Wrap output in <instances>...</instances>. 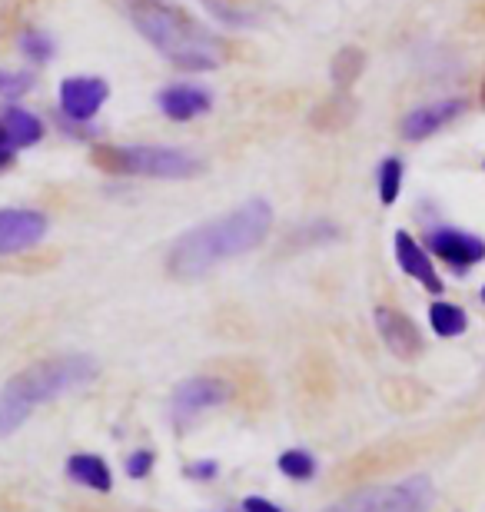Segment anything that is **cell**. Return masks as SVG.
<instances>
[{
	"label": "cell",
	"instance_id": "obj_1",
	"mask_svg": "<svg viewBox=\"0 0 485 512\" xmlns=\"http://www.w3.org/2000/svg\"><path fill=\"white\" fill-rule=\"evenodd\" d=\"M273 227V207L266 200H246L223 217L200 223L173 243L167 270L177 280H200L220 263L256 250Z\"/></svg>",
	"mask_w": 485,
	"mask_h": 512
},
{
	"label": "cell",
	"instance_id": "obj_2",
	"mask_svg": "<svg viewBox=\"0 0 485 512\" xmlns=\"http://www.w3.org/2000/svg\"><path fill=\"white\" fill-rule=\"evenodd\" d=\"M133 27L180 70H216L226 60L223 40L173 0H127Z\"/></svg>",
	"mask_w": 485,
	"mask_h": 512
},
{
	"label": "cell",
	"instance_id": "obj_3",
	"mask_svg": "<svg viewBox=\"0 0 485 512\" xmlns=\"http://www.w3.org/2000/svg\"><path fill=\"white\" fill-rule=\"evenodd\" d=\"M97 373L100 366L94 356L74 353L57 356V360H40L27 366V370H20L17 376H10L7 386L0 389V439L24 426L37 406L94 383Z\"/></svg>",
	"mask_w": 485,
	"mask_h": 512
},
{
	"label": "cell",
	"instance_id": "obj_4",
	"mask_svg": "<svg viewBox=\"0 0 485 512\" xmlns=\"http://www.w3.org/2000/svg\"><path fill=\"white\" fill-rule=\"evenodd\" d=\"M94 163L117 177L187 180L203 170V160L177 147H97Z\"/></svg>",
	"mask_w": 485,
	"mask_h": 512
},
{
	"label": "cell",
	"instance_id": "obj_5",
	"mask_svg": "<svg viewBox=\"0 0 485 512\" xmlns=\"http://www.w3.org/2000/svg\"><path fill=\"white\" fill-rule=\"evenodd\" d=\"M432 506V483L426 476L402 479L396 486L359 489V493L339 499L323 512H429Z\"/></svg>",
	"mask_w": 485,
	"mask_h": 512
},
{
	"label": "cell",
	"instance_id": "obj_6",
	"mask_svg": "<svg viewBox=\"0 0 485 512\" xmlns=\"http://www.w3.org/2000/svg\"><path fill=\"white\" fill-rule=\"evenodd\" d=\"M230 399V386L216 376H196L177 386V393L170 399V419L177 426H190L196 416L206 413V409H216Z\"/></svg>",
	"mask_w": 485,
	"mask_h": 512
},
{
	"label": "cell",
	"instance_id": "obj_7",
	"mask_svg": "<svg viewBox=\"0 0 485 512\" xmlns=\"http://www.w3.org/2000/svg\"><path fill=\"white\" fill-rule=\"evenodd\" d=\"M107 80L100 77H67L64 84H60V110L77 120V124H84V120H94L97 110L107 104Z\"/></svg>",
	"mask_w": 485,
	"mask_h": 512
},
{
	"label": "cell",
	"instance_id": "obj_8",
	"mask_svg": "<svg viewBox=\"0 0 485 512\" xmlns=\"http://www.w3.org/2000/svg\"><path fill=\"white\" fill-rule=\"evenodd\" d=\"M47 237V217L37 210H0V256L37 247Z\"/></svg>",
	"mask_w": 485,
	"mask_h": 512
},
{
	"label": "cell",
	"instance_id": "obj_9",
	"mask_svg": "<svg viewBox=\"0 0 485 512\" xmlns=\"http://www.w3.org/2000/svg\"><path fill=\"white\" fill-rule=\"evenodd\" d=\"M429 250L446 260L449 266L456 270H469L485 260V240L472 237V233H462V230H452V227H439L429 233Z\"/></svg>",
	"mask_w": 485,
	"mask_h": 512
},
{
	"label": "cell",
	"instance_id": "obj_10",
	"mask_svg": "<svg viewBox=\"0 0 485 512\" xmlns=\"http://www.w3.org/2000/svg\"><path fill=\"white\" fill-rule=\"evenodd\" d=\"M376 330L383 336V343L389 346L399 360H416L422 353V336L416 330V323L406 313L392 310V306H379L376 310Z\"/></svg>",
	"mask_w": 485,
	"mask_h": 512
},
{
	"label": "cell",
	"instance_id": "obj_11",
	"mask_svg": "<svg viewBox=\"0 0 485 512\" xmlns=\"http://www.w3.org/2000/svg\"><path fill=\"white\" fill-rule=\"evenodd\" d=\"M462 110H466L462 100H436V104H426V107L412 110V114H406V120H402V137H406V140H426L436 130L446 127L449 120H456Z\"/></svg>",
	"mask_w": 485,
	"mask_h": 512
},
{
	"label": "cell",
	"instance_id": "obj_12",
	"mask_svg": "<svg viewBox=\"0 0 485 512\" xmlns=\"http://www.w3.org/2000/svg\"><path fill=\"white\" fill-rule=\"evenodd\" d=\"M157 104L170 120H193V117H203L206 110L213 107V97H210V90H203V87L173 84L167 90H160Z\"/></svg>",
	"mask_w": 485,
	"mask_h": 512
},
{
	"label": "cell",
	"instance_id": "obj_13",
	"mask_svg": "<svg viewBox=\"0 0 485 512\" xmlns=\"http://www.w3.org/2000/svg\"><path fill=\"white\" fill-rule=\"evenodd\" d=\"M396 260H399L402 270H406L409 276H416V280H419L422 286H426V290L442 293V280L436 276V270H432L429 253L422 250L419 243L412 240L406 230H399V233H396Z\"/></svg>",
	"mask_w": 485,
	"mask_h": 512
},
{
	"label": "cell",
	"instance_id": "obj_14",
	"mask_svg": "<svg viewBox=\"0 0 485 512\" xmlns=\"http://www.w3.org/2000/svg\"><path fill=\"white\" fill-rule=\"evenodd\" d=\"M0 133L10 140L14 150H24V147H34V143L44 137V124H40L34 114H27V110L10 107L4 110V117H0Z\"/></svg>",
	"mask_w": 485,
	"mask_h": 512
},
{
	"label": "cell",
	"instance_id": "obj_15",
	"mask_svg": "<svg viewBox=\"0 0 485 512\" xmlns=\"http://www.w3.org/2000/svg\"><path fill=\"white\" fill-rule=\"evenodd\" d=\"M67 473H70V479H77V483L90 486L94 493H110L113 489V476H110V469L100 456H90V453L70 456Z\"/></svg>",
	"mask_w": 485,
	"mask_h": 512
},
{
	"label": "cell",
	"instance_id": "obj_16",
	"mask_svg": "<svg viewBox=\"0 0 485 512\" xmlns=\"http://www.w3.org/2000/svg\"><path fill=\"white\" fill-rule=\"evenodd\" d=\"M429 323L432 330H436L439 336H459L462 330H466V313L459 310V306L452 303H432L429 306Z\"/></svg>",
	"mask_w": 485,
	"mask_h": 512
},
{
	"label": "cell",
	"instance_id": "obj_17",
	"mask_svg": "<svg viewBox=\"0 0 485 512\" xmlns=\"http://www.w3.org/2000/svg\"><path fill=\"white\" fill-rule=\"evenodd\" d=\"M402 190V160L389 157L383 160V167H379V200H383V207H392Z\"/></svg>",
	"mask_w": 485,
	"mask_h": 512
},
{
	"label": "cell",
	"instance_id": "obj_18",
	"mask_svg": "<svg viewBox=\"0 0 485 512\" xmlns=\"http://www.w3.org/2000/svg\"><path fill=\"white\" fill-rule=\"evenodd\" d=\"M280 473L290 476V479H299V483H306V479L316 476V459L303 453V449H290V453L280 456Z\"/></svg>",
	"mask_w": 485,
	"mask_h": 512
},
{
	"label": "cell",
	"instance_id": "obj_19",
	"mask_svg": "<svg viewBox=\"0 0 485 512\" xmlns=\"http://www.w3.org/2000/svg\"><path fill=\"white\" fill-rule=\"evenodd\" d=\"M20 54L30 57L34 64H47L50 57H54V40L47 34H37V30H30V34L20 37Z\"/></svg>",
	"mask_w": 485,
	"mask_h": 512
},
{
	"label": "cell",
	"instance_id": "obj_20",
	"mask_svg": "<svg viewBox=\"0 0 485 512\" xmlns=\"http://www.w3.org/2000/svg\"><path fill=\"white\" fill-rule=\"evenodd\" d=\"M359 70H363V54H359L356 47H346L343 54L336 57V64H333V80L336 84H353V80L359 77Z\"/></svg>",
	"mask_w": 485,
	"mask_h": 512
},
{
	"label": "cell",
	"instance_id": "obj_21",
	"mask_svg": "<svg viewBox=\"0 0 485 512\" xmlns=\"http://www.w3.org/2000/svg\"><path fill=\"white\" fill-rule=\"evenodd\" d=\"M34 87V74H7V70H0V100H17L24 97L27 90Z\"/></svg>",
	"mask_w": 485,
	"mask_h": 512
},
{
	"label": "cell",
	"instance_id": "obj_22",
	"mask_svg": "<svg viewBox=\"0 0 485 512\" xmlns=\"http://www.w3.org/2000/svg\"><path fill=\"white\" fill-rule=\"evenodd\" d=\"M153 469V453L150 449H137L130 459H127V476L130 479H143Z\"/></svg>",
	"mask_w": 485,
	"mask_h": 512
},
{
	"label": "cell",
	"instance_id": "obj_23",
	"mask_svg": "<svg viewBox=\"0 0 485 512\" xmlns=\"http://www.w3.org/2000/svg\"><path fill=\"white\" fill-rule=\"evenodd\" d=\"M243 512H283V509H280V506H273L270 499L250 496V499H243Z\"/></svg>",
	"mask_w": 485,
	"mask_h": 512
},
{
	"label": "cell",
	"instance_id": "obj_24",
	"mask_svg": "<svg viewBox=\"0 0 485 512\" xmlns=\"http://www.w3.org/2000/svg\"><path fill=\"white\" fill-rule=\"evenodd\" d=\"M14 153H17V150L10 147V140L4 137V133H0V170H4L10 160H14Z\"/></svg>",
	"mask_w": 485,
	"mask_h": 512
},
{
	"label": "cell",
	"instance_id": "obj_25",
	"mask_svg": "<svg viewBox=\"0 0 485 512\" xmlns=\"http://www.w3.org/2000/svg\"><path fill=\"white\" fill-rule=\"evenodd\" d=\"M190 476H196V479H210V476H216V466H213V463L190 466Z\"/></svg>",
	"mask_w": 485,
	"mask_h": 512
},
{
	"label": "cell",
	"instance_id": "obj_26",
	"mask_svg": "<svg viewBox=\"0 0 485 512\" xmlns=\"http://www.w3.org/2000/svg\"><path fill=\"white\" fill-rule=\"evenodd\" d=\"M482 300H485V286H482Z\"/></svg>",
	"mask_w": 485,
	"mask_h": 512
}]
</instances>
